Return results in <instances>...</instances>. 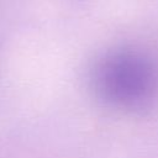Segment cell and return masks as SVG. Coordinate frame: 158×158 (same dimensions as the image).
Here are the masks:
<instances>
[{"label":"cell","mask_w":158,"mask_h":158,"mask_svg":"<svg viewBox=\"0 0 158 158\" xmlns=\"http://www.w3.org/2000/svg\"><path fill=\"white\" fill-rule=\"evenodd\" d=\"M93 86L105 104L141 111L158 98V64L138 51H114L96 63Z\"/></svg>","instance_id":"6da1fadb"}]
</instances>
